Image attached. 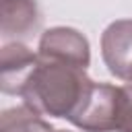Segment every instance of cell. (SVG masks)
Listing matches in <instances>:
<instances>
[{
    "label": "cell",
    "mask_w": 132,
    "mask_h": 132,
    "mask_svg": "<svg viewBox=\"0 0 132 132\" xmlns=\"http://www.w3.org/2000/svg\"><path fill=\"white\" fill-rule=\"evenodd\" d=\"M93 78L85 68L39 58L21 99L31 109L50 118L70 120L80 107Z\"/></svg>",
    "instance_id": "1"
},
{
    "label": "cell",
    "mask_w": 132,
    "mask_h": 132,
    "mask_svg": "<svg viewBox=\"0 0 132 132\" xmlns=\"http://www.w3.org/2000/svg\"><path fill=\"white\" fill-rule=\"evenodd\" d=\"M120 87L109 82H91L80 107L68 120L82 132H116Z\"/></svg>",
    "instance_id": "2"
},
{
    "label": "cell",
    "mask_w": 132,
    "mask_h": 132,
    "mask_svg": "<svg viewBox=\"0 0 132 132\" xmlns=\"http://www.w3.org/2000/svg\"><path fill=\"white\" fill-rule=\"evenodd\" d=\"M37 56L43 60L64 62L78 68H89L91 64V45L89 39L72 27H52L41 33Z\"/></svg>",
    "instance_id": "3"
},
{
    "label": "cell",
    "mask_w": 132,
    "mask_h": 132,
    "mask_svg": "<svg viewBox=\"0 0 132 132\" xmlns=\"http://www.w3.org/2000/svg\"><path fill=\"white\" fill-rule=\"evenodd\" d=\"M101 58L113 76L132 80V19H118L105 27L101 33Z\"/></svg>",
    "instance_id": "4"
},
{
    "label": "cell",
    "mask_w": 132,
    "mask_h": 132,
    "mask_svg": "<svg viewBox=\"0 0 132 132\" xmlns=\"http://www.w3.org/2000/svg\"><path fill=\"white\" fill-rule=\"evenodd\" d=\"M39 56L31 52L23 41H4L0 50V89L6 95L23 93L29 82Z\"/></svg>",
    "instance_id": "5"
},
{
    "label": "cell",
    "mask_w": 132,
    "mask_h": 132,
    "mask_svg": "<svg viewBox=\"0 0 132 132\" xmlns=\"http://www.w3.org/2000/svg\"><path fill=\"white\" fill-rule=\"evenodd\" d=\"M0 33L4 41H21L39 29L41 12L35 0H0Z\"/></svg>",
    "instance_id": "6"
},
{
    "label": "cell",
    "mask_w": 132,
    "mask_h": 132,
    "mask_svg": "<svg viewBox=\"0 0 132 132\" xmlns=\"http://www.w3.org/2000/svg\"><path fill=\"white\" fill-rule=\"evenodd\" d=\"M54 128L39 111L31 109L27 103L8 107L0 116V132H45Z\"/></svg>",
    "instance_id": "7"
},
{
    "label": "cell",
    "mask_w": 132,
    "mask_h": 132,
    "mask_svg": "<svg viewBox=\"0 0 132 132\" xmlns=\"http://www.w3.org/2000/svg\"><path fill=\"white\" fill-rule=\"evenodd\" d=\"M116 132H132V80L120 87Z\"/></svg>",
    "instance_id": "8"
},
{
    "label": "cell",
    "mask_w": 132,
    "mask_h": 132,
    "mask_svg": "<svg viewBox=\"0 0 132 132\" xmlns=\"http://www.w3.org/2000/svg\"><path fill=\"white\" fill-rule=\"evenodd\" d=\"M45 132H68V130H60V128H50V130H45Z\"/></svg>",
    "instance_id": "9"
}]
</instances>
